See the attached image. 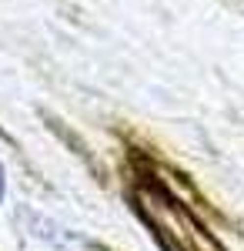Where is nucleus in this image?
Returning <instances> with one entry per match:
<instances>
[{
	"instance_id": "obj_1",
	"label": "nucleus",
	"mask_w": 244,
	"mask_h": 251,
	"mask_svg": "<svg viewBox=\"0 0 244 251\" xmlns=\"http://www.w3.org/2000/svg\"><path fill=\"white\" fill-rule=\"evenodd\" d=\"M3 188H7V177H3V164H0V201H3Z\"/></svg>"
}]
</instances>
